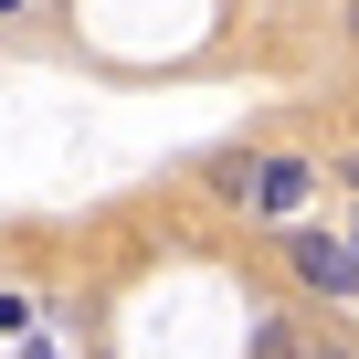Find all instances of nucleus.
I'll use <instances>...</instances> for the list:
<instances>
[{"label":"nucleus","instance_id":"6","mask_svg":"<svg viewBox=\"0 0 359 359\" xmlns=\"http://www.w3.org/2000/svg\"><path fill=\"white\" fill-rule=\"evenodd\" d=\"M348 180H359V158H348Z\"/></svg>","mask_w":359,"mask_h":359},{"label":"nucleus","instance_id":"3","mask_svg":"<svg viewBox=\"0 0 359 359\" xmlns=\"http://www.w3.org/2000/svg\"><path fill=\"white\" fill-rule=\"evenodd\" d=\"M254 169H264V158H222V169H212V191H222V201H254Z\"/></svg>","mask_w":359,"mask_h":359},{"label":"nucleus","instance_id":"4","mask_svg":"<svg viewBox=\"0 0 359 359\" xmlns=\"http://www.w3.org/2000/svg\"><path fill=\"white\" fill-rule=\"evenodd\" d=\"M22 359H74V348H64V338H32V348H22Z\"/></svg>","mask_w":359,"mask_h":359},{"label":"nucleus","instance_id":"5","mask_svg":"<svg viewBox=\"0 0 359 359\" xmlns=\"http://www.w3.org/2000/svg\"><path fill=\"white\" fill-rule=\"evenodd\" d=\"M0 11H32V0H0Z\"/></svg>","mask_w":359,"mask_h":359},{"label":"nucleus","instance_id":"2","mask_svg":"<svg viewBox=\"0 0 359 359\" xmlns=\"http://www.w3.org/2000/svg\"><path fill=\"white\" fill-rule=\"evenodd\" d=\"M306 191H317L306 158H264V169H254V212H306Z\"/></svg>","mask_w":359,"mask_h":359},{"label":"nucleus","instance_id":"1","mask_svg":"<svg viewBox=\"0 0 359 359\" xmlns=\"http://www.w3.org/2000/svg\"><path fill=\"white\" fill-rule=\"evenodd\" d=\"M285 254H296V285H317V296H359V243H327V233H296Z\"/></svg>","mask_w":359,"mask_h":359}]
</instances>
